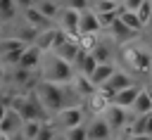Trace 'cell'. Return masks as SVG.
Masks as SVG:
<instances>
[{
  "instance_id": "6da1fadb",
  "label": "cell",
  "mask_w": 152,
  "mask_h": 140,
  "mask_svg": "<svg viewBox=\"0 0 152 140\" xmlns=\"http://www.w3.org/2000/svg\"><path fill=\"white\" fill-rule=\"evenodd\" d=\"M33 90H36V95H38V100H40V104H43V109H45L48 114H59V112L66 109V107H76V104L69 102L66 85L50 83V81H43V78H40Z\"/></svg>"
},
{
  "instance_id": "7a4b0ae2",
  "label": "cell",
  "mask_w": 152,
  "mask_h": 140,
  "mask_svg": "<svg viewBox=\"0 0 152 140\" xmlns=\"http://www.w3.org/2000/svg\"><path fill=\"white\" fill-rule=\"evenodd\" d=\"M10 109H14V112L21 116V121H45V119H48V112L43 109L36 90H31V93H26V95H14Z\"/></svg>"
},
{
  "instance_id": "3957f363",
  "label": "cell",
  "mask_w": 152,
  "mask_h": 140,
  "mask_svg": "<svg viewBox=\"0 0 152 140\" xmlns=\"http://www.w3.org/2000/svg\"><path fill=\"white\" fill-rule=\"evenodd\" d=\"M71 78H74V66L69 62L59 59L57 55H52L50 59H45V64H43V81L64 85V83H71Z\"/></svg>"
},
{
  "instance_id": "277c9868",
  "label": "cell",
  "mask_w": 152,
  "mask_h": 140,
  "mask_svg": "<svg viewBox=\"0 0 152 140\" xmlns=\"http://www.w3.org/2000/svg\"><path fill=\"white\" fill-rule=\"evenodd\" d=\"M104 121H107V126L112 128V131H119V128H126L128 126V109H124V107H116V104H109L102 114H100Z\"/></svg>"
},
{
  "instance_id": "5b68a950",
  "label": "cell",
  "mask_w": 152,
  "mask_h": 140,
  "mask_svg": "<svg viewBox=\"0 0 152 140\" xmlns=\"http://www.w3.org/2000/svg\"><path fill=\"white\" fill-rule=\"evenodd\" d=\"M121 57H124V62H126L131 69H135V71H150L152 59H150L145 52H140L138 47H124V50H121Z\"/></svg>"
},
{
  "instance_id": "8992f818",
  "label": "cell",
  "mask_w": 152,
  "mask_h": 140,
  "mask_svg": "<svg viewBox=\"0 0 152 140\" xmlns=\"http://www.w3.org/2000/svg\"><path fill=\"white\" fill-rule=\"evenodd\" d=\"M78 19H81V12H76V9H69V7H62V14H59V28L66 33V36H71V38H78L81 33H78Z\"/></svg>"
},
{
  "instance_id": "52a82bcc",
  "label": "cell",
  "mask_w": 152,
  "mask_h": 140,
  "mask_svg": "<svg viewBox=\"0 0 152 140\" xmlns=\"http://www.w3.org/2000/svg\"><path fill=\"white\" fill-rule=\"evenodd\" d=\"M55 119L64 131H71L76 126H83V109L81 107H66L59 114H55Z\"/></svg>"
},
{
  "instance_id": "ba28073f",
  "label": "cell",
  "mask_w": 152,
  "mask_h": 140,
  "mask_svg": "<svg viewBox=\"0 0 152 140\" xmlns=\"http://www.w3.org/2000/svg\"><path fill=\"white\" fill-rule=\"evenodd\" d=\"M131 85H135V81H133L126 71L116 69V71L112 74V78H109L104 85H100V88H104V90H109L112 95H116V93H121V90H126V88H131Z\"/></svg>"
},
{
  "instance_id": "9c48e42d",
  "label": "cell",
  "mask_w": 152,
  "mask_h": 140,
  "mask_svg": "<svg viewBox=\"0 0 152 140\" xmlns=\"http://www.w3.org/2000/svg\"><path fill=\"white\" fill-rule=\"evenodd\" d=\"M21 116L14 112V109H5L2 116H0V133L2 135H14L17 131H21Z\"/></svg>"
},
{
  "instance_id": "30bf717a",
  "label": "cell",
  "mask_w": 152,
  "mask_h": 140,
  "mask_svg": "<svg viewBox=\"0 0 152 140\" xmlns=\"http://www.w3.org/2000/svg\"><path fill=\"white\" fill-rule=\"evenodd\" d=\"M86 128H88V140H112V133H114L102 116H95Z\"/></svg>"
},
{
  "instance_id": "8fae6325",
  "label": "cell",
  "mask_w": 152,
  "mask_h": 140,
  "mask_svg": "<svg viewBox=\"0 0 152 140\" xmlns=\"http://www.w3.org/2000/svg\"><path fill=\"white\" fill-rule=\"evenodd\" d=\"M97 31H100L97 14L93 9H83L81 12V19H78V33L81 36H97Z\"/></svg>"
},
{
  "instance_id": "7c38bea8",
  "label": "cell",
  "mask_w": 152,
  "mask_h": 140,
  "mask_svg": "<svg viewBox=\"0 0 152 140\" xmlns=\"http://www.w3.org/2000/svg\"><path fill=\"white\" fill-rule=\"evenodd\" d=\"M24 14V21L28 24V26H33L36 31H45V28H55V21H50L48 17H43L36 7H28V9H24L21 12Z\"/></svg>"
},
{
  "instance_id": "4fadbf2b",
  "label": "cell",
  "mask_w": 152,
  "mask_h": 140,
  "mask_svg": "<svg viewBox=\"0 0 152 140\" xmlns=\"http://www.w3.org/2000/svg\"><path fill=\"white\" fill-rule=\"evenodd\" d=\"M140 90H142V85H131V88H126V90H121V93H116L114 95V100H112V104H116V107H124V109H128L131 112V107H133V102H135V97L140 95Z\"/></svg>"
},
{
  "instance_id": "5bb4252c",
  "label": "cell",
  "mask_w": 152,
  "mask_h": 140,
  "mask_svg": "<svg viewBox=\"0 0 152 140\" xmlns=\"http://www.w3.org/2000/svg\"><path fill=\"white\" fill-rule=\"evenodd\" d=\"M52 55H57L59 59H64V62H69L71 66H74V62H76V57L81 55V47H78V40L76 38H69L64 45H59Z\"/></svg>"
},
{
  "instance_id": "9a60e30c",
  "label": "cell",
  "mask_w": 152,
  "mask_h": 140,
  "mask_svg": "<svg viewBox=\"0 0 152 140\" xmlns=\"http://www.w3.org/2000/svg\"><path fill=\"white\" fill-rule=\"evenodd\" d=\"M71 90H74L78 97H90L97 88L93 85V81H90L88 76H83V74H74V78H71Z\"/></svg>"
},
{
  "instance_id": "2e32d148",
  "label": "cell",
  "mask_w": 152,
  "mask_h": 140,
  "mask_svg": "<svg viewBox=\"0 0 152 140\" xmlns=\"http://www.w3.org/2000/svg\"><path fill=\"white\" fill-rule=\"evenodd\" d=\"M114 71H116V66H114L112 62H107V64H97V69H95L88 78L93 81V85H95V88H100V85H104V83L112 78V74H114Z\"/></svg>"
},
{
  "instance_id": "e0dca14e",
  "label": "cell",
  "mask_w": 152,
  "mask_h": 140,
  "mask_svg": "<svg viewBox=\"0 0 152 140\" xmlns=\"http://www.w3.org/2000/svg\"><path fill=\"white\" fill-rule=\"evenodd\" d=\"M55 31H57V28H45V31H38V33H36V40H33L31 45H33L36 50H40V52H52Z\"/></svg>"
},
{
  "instance_id": "ac0fdd59",
  "label": "cell",
  "mask_w": 152,
  "mask_h": 140,
  "mask_svg": "<svg viewBox=\"0 0 152 140\" xmlns=\"http://www.w3.org/2000/svg\"><path fill=\"white\" fill-rule=\"evenodd\" d=\"M40 50H36L33 45H28L26 47V52L21 55V59H19V64H17V69H26V71H33L38 64H40Z\"/></svg>"
},
{
  "instance_id": "d6986e66",
  "label": "cell",
  "mask_w": 152,
  "mask_h": 140,
  "mask_svg": "<svg viewBox=\"0 0 152 140\" xmlns=\"http://www.w3.org/2000/svg\"><path fill=\"white\" fill-rule=\"evenodd\" d=\"M43 17H48L50 21H57L59 19V14H62V7H59V2H55V0H36V5H33Z\"/></svg>"
},
{
  "instance_id": "ffe728a7",
  "label": "cell",
  "mask_w": 152,
  "mask_h": 140,
  "mask_svg": "<svg viewBox=\"0 0 152 140\" xmlns=\"http://www.w3.org/2000/svg\"><path fill=\"white\" fill-rule=\"evenodd\" d=\"M150 112H152V100H150L147 90L142 88V90H140V95L135 97L133 107H131V114H133V116H145V114H150Z\"/></svg>"
},
{
  "instance_id": "44dd1931",
  "label": "cell",
  "mask_w": 152,
  "mask_h": 140,
  "mask_svg": "<svg viewBox=\"0 0 152 140\" xmlns=\"http://www.w3.org/2000/svg\"><path fill=\"white\" fill-rule=\"evenodd\" d=\"M12 83L14 85H21V88H36L33 85V71H26V69H12Z\"/></svg>"
},
{
  "instance_id": "7402d4cb",
  "label": "cell",
  "mask_w": 152,
  "mask_h": 140,
  "mask_svg": "<svg viewBox=\"0 0 152 140\" xmlns=\"http://www.w3.org/2000/svg\"><path fill=\"white\" fill-rule=\"evenodd\" d=\"M28 45L14 36H7V38H0V55H7V52H17V50H26Z\"/></svg>"
},
{
  "instance_id": "603a6c76",
  "label": "cell",
  "mask_w": 152,
  "mask_h": 140,
  "mask_svg": "<svg viewBox=\"0 0 152 140\" xmlns=\"http://www.w3.org/2000/svg\"><path fill=\"white\" fill-rule=\"evenodd\" d=\"M119 19L133 31V33H138L140 28H145L142 24H140V19H138V14L135 12H128V9H124V7H119Z\"/></svg>"
},
{
  "instance_id": "cb8c5ba5",
  "label": "cell",
  "mask_w": 152,
  "mask_h": 140,
  "mask_svg": "<svg viewBox=\"0 0 152 140\" xmlns=\"http://www.w3.org/2000/svg\"><path fill=\"white\" fill-rule=\"evenodd\" d=\"M109 33H112L116 40H128V38H133V36H135V33H133V31H131L121 19H116V21L109 26Z\"/></svg>"
},
{
  "instance_id": "d4e9b609",
  "label": "cell",
  "mask_w": 152,
  "mask_h": 140,
  "mask_svg": "<svg viewBox=\"0 0 152 140\" xmlns=\"http://www.w3.org/2000/svg\"><path fill=\"white\" fill-rule=\"evenodd\" d=\"M90 9H93L95 14L114 12V9H119V2H116V0H90Z\"/></svg>"
},
{
  "instance_id": "484cf974",
  "label": "cell",
  "mask_w": 152,
  "mask_h": 140,
  "mask_svg": "<svg viewBox=\"0 0 152 140\" xmlns=\"http://www.w3.org/2000/svg\"><path fill=\"white\" fill-rule=\"evenodd\" d=\"M43 123H45V121H24V123H21V135H24L26 140H36V135H38L40 128H43Z\"/></svg>"
},
{
  "instance_id": "4316f807",
  "label": "cell",
  "mask_w": 152,
  "mask_h": 140,
  "mask_svg": "<svg viewBox=\"0 0 152 140\" xmlns=\"http://www.w3.org/2000/svg\"><path fill=\"white\" fill-rule=\"evenodd\" d=\"M17 5H14V0H0V21H10V19H14V14H17Z\"/></svg>"
},
{
  "instance_id": "83f0119b",
  "label": "cell",
  "mask_w": 152,
  "mask_h": 140,
  "mask_svg": "<svg viewBox=\"0 0 152 140\" xmlns=\"http://www.w3.org/2000/svg\"><path fill=\"white\" fill-rule=\"evenodd\" d=\"M121 7V5H119ZM119 19V9H114V12H104V14H97V21H100V28H109L114 21Z\"/></svg>"
},
{
  "instance_id": "f1b7e54d",
  "label": "cell",
  "mask_w": 152,
  "mask_h": 140,
  "mask_svg": "<svg viewBox=\"0 0 152 140\" xmlns=\"http://www.w3.org/2000/svg\"><path fill=\"white\" fill-rule=\"evenodd\" d=\"M90 55H93V57L97 59V64H107V62H109V55H112V52L107 50V45H104V43H97V47H95V50H93Z\"/></svg>"
},
{
  "instance_id": "f546056e",
  "label": "cell",
  "mask_w": 152,
  "mask_h": 140,
  "mask_svg": "<svg viewBox=\"0 0 152 140\" xmlns=\"http://www.w3.org/2000/svg\"><path fill=\"white\" fill-rule=\"evenodd\" d=\"M64 138H66V140H88V128H86V126H76V128L66 131Z\"/></svg>"
},
{
  "instance_id": "4dcf8cb0",
  "label": "cell",
  "mask_w": 152,
  "mask_h": 140,
  "mask_svg": "<svg viewBox=\"0 0 152 140\" xmlns=\"http://www.w3.org/2000/svg\"><path fill=\"white\" fill-rule=\"evenodd\" d=\"M135 14H138V19H140V24L145 26V24H147V19L152 17V2H150V0H145V2L140 5V9H138Z\"/></svg>"
},
{
  "instance_id": "1f68e13d",
  "label": "cell",
  "mask_w": 152,
  "mask_h": 140,
  "mask_svg": "<svg viewBox=\"0 0 152 140\" xmlns=\"http://www.w3.org/2000/svg\"><path fill=\"white\" fill-rule=\"evenodd\" d=\"M57 135V131H55V126L50 123V121H45L43 123V128H40V133L36 135V140H52Z\"/></svg>"
},
{
  "instance_id": "d6a6232c",
  "label": "cell",
  "mask_w": 152,
  "mask_h": 140,
  "mask_svg": "<svg viewBox=\"0 0 152 140\" xmlns=\"http://www.w3.org/2000/svg\"><path fill=\"white\" fill-rule=\"evenodd\" d=\"M64 7L83 12V9H90V0H64Z\"/></svg>"
},
{
  "instance_id": "836d02e7",
  "label": "cell",
  "mask_w": 152,
  "mask_h": 140,
  "mask_svg": "<svg viewBox=\"0 0 152 140\" xmlns=\"http://www.w3.org/2000/svg\"><path fill=\"white\" fill-rule=\"evenodd\" d=\"M138 119H140V123H142V133L152 138V112L145 114V116H138Z\"/></svg>"
},
{
  "instance_id": "e575fe53",
  "label": "cell",
  "mask_w": 152,
  "mask_h": 140,
  "mask_svg": "<svg viewBox=\"0 0 152 140\" xmlns=\"http://www.w3.org/2000/svg\"><path fill=\"white\" fill-rule=\"evenodd\" d=\"M142 2H145V0H121V7L128 9V12H138Z\"/></svg>"
},
{
  "instance_id": "d590c367",
  "label": "cell",
  "mask_w": 152,
  "mask_h": 140,
  "mask_svg": "<svg viewBox=\"0 0 152 140\" xmlns=\"http://www.w3.org/2000/svg\"><path fill=\"white\" fill-rule=\"evenodd\" d=\"M14 5H17V7H19L21 12H24V9L33 7V5H36V0H14Z\"/></svg>"
},
{
  "instance_id": "8d00e7d4",
  "label": "cell",
  "mask_w": 152,
  "mask_h": 140,
  "mask_svg": "<svg viewBox=\"0 0 152 140\" xmlns=\"http://www.w3.org/2000/svg\"><path fill=\"white\" fill-rule=\"evenodd\" d=\"M126 140H152L150 135H128Z\"/></svg>"
},
{
  "instance_id": "74e56055",
  "label": "cell",
  "mask_w": 152,
  "mask_h": 140,
  "mask_svg": "<svg viewBox=\"0 0 152 140\" xmlns=\"http://www.w3.org/2000/svg\"><path fill=\"white\" fill-rule=\"evenodd\" d=\"M7 138H10V140H26V138H24V135H21V131H17V133H14V135H7Z\"/></svg>"
},
{
  "instance_id": "f35d334b",
  "label": "cell",
  "mask_w": 152,
  "mask_h": 140,
  "mask_svg": "<svg viewBox=\"0 0 152 140\" xmlns=\"http://www.w3.org/2000/svg\"><path fill=\"white\" fill-rule=\"evenodd\" d=\"M5 76H7V69H5V64H0V83H2Z\"/></svg>"
},
{
  "instance_id": "ab89813d",
  "label": "cell",
  "mask_w": 152,
  "mask_h": 140,
  "mask_svg": "<svg viewBox=\"0 0 152 140\" xmlns=\"http://www.w3.org/2000/svg\"><path fill=\"white\" fill-rule=\"evenodd\" d=\"M145 28H147V31H150V33H152V17H150V19H147V24H145Z\"/></svg>"
},
{
  "instance_id": "60d3db41",
  "label": "cell",
  "mask_w": 152,
  "mask_h": 140,
  "mask_svg": "<svg viewBox=\"0 0 152 140\" xmlns=\"http://www.w3.org/2000/svg\"><path fill=\"white\" fill-rule=\"evenodd\" d=\"M52 140H66V138H64V135H55Z\"/></svg>"
},
{
  "instance_id": "b9f144b4",
  "label": "cell",
  "mask_w": 152,
  "mask_h": 140,
  "mask_svg": "<svg viewBox=\"0 0 152 140\" xmlns=\"http://www.w3.org/2000/svg\"><path fill=\"white\" fill-rule=\"evenodd\" d=\"M147 74H150V78H152V64H150V71H147Z\"/></svg>"
},
{
  "instance_id": "7bdbcfd3",
  "label": "cell",
  "mask_w": 152,
  "mask_h": 140,
  "mask_svg": "<svg viewBox=\"0 0 152 140\" xmlns=\"http://www.w3.org/2000/svg\"><path fill=\"white\" fill-rule=\"evenodd\" d=\"M0 140H10V138H7V135H2V138H0Z\"/></svg>"
},
{
  "instance_id": "ee69618b",
  "label": "cell",
  "mask_w": 152,
  "mask_h": 140,
  "mask_svg": "<svg viewBox=\"0 0 152 140\" xmlns=\"http://www.w3.org/2000/svg\"><path fill=\"white\" fill-rule=\"evenodd\" d=\"M150 2H152V0H150Z\"/></svg>"
},
{
  "instance_id": "f6af8a7d",
  "label": "cell",
  "mask_w": 152,
  "mask_h": 140,
  "mask_svg": "<svg viewBox=\"0 0 152 140\" xmlns=\"http://www.w3.org/2000/svg\"><path fill=\"white\" fill-rule=\"evenodd\" d=\"M116 2H119V0H116Z\"/></svg>"
},
{
  "instance_id": "bcb514c9",
  "label": "cell",
  "mask_w": 152,
  "mask_h": 140,
  "mask_svg": "<svg viewBox=\"0 0 152 140\" xmlns=\"http://www.w3.org/2000/svg\"><path fill=\"white\" fill-rule=\"evenodd\" d=\"M0 116H2V114H0Z\"/></svg>"
},
{
  "instance_id": "7dc6e473",
  "label": "cell",
  "mask_w": 152,
  "mask_h": 140,
  "mask_svg": "<svg viewBox=\"0 0 152 140\" xmlns=\"http://www.w3.org/2000/svg\"><path fill=\"white\" fill-rule=\"evenodd\" d=\"M150 85H152V83H150Z\"/></svg>"
}]
</instances>
